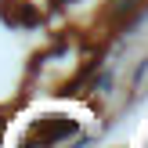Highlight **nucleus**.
<instances>
[{"mask_svg":"<svg viewBox=\"0 0 148 148\" xmlns=\"http://www.w3.org/2000/svg\"><path fill=\"white\" fill-rule=\"evenodd\" d=\"M65 4H72V0H65Z\"/></svg>","mask_w":148,"mask_h":148,"instance_id":"obj_1","label":"nucleus"}]
</instances>
